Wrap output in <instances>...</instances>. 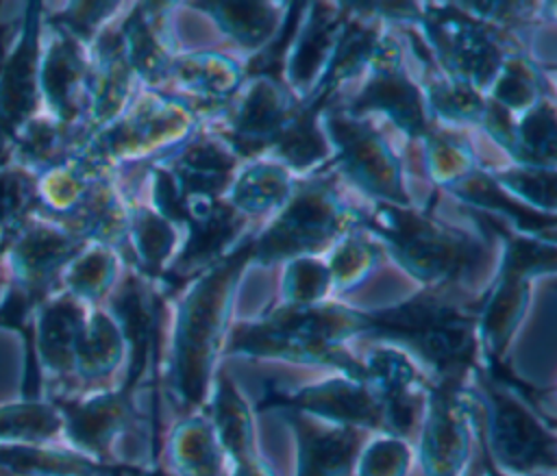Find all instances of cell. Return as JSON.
I'll list each match as a JSON object with an SVG mask.
<instances>
[{
	"label": "cell",
	"instance_id": "32",
	"mask_svg": "<svg viewBox=\"0 0 557 476\" xmlns=\"http://www.w3.org/2000/svg\"><path fill=\"white\" fill-rule=\"evenodd\" d=\"M124 256L102 243H85L59 278V289L87 306H98L120 283Z\"/></svg>",
	"mask_w": 557,
	"mask_h": 476
},
{
	"label": "cell",
	"instance_id": "12",
	"mask_svg": "<svg viewBox=\"0 0 557 476\" xmlns=\"http://www.w3.org/2000/svg\"><path fill=\"white\" fill-rule=\"evenodd\" d=\"M44 7V4H41ZM91 78L89 46L57 24L44 9L39 50V102L41 113L78 133L83 141V117Z\"/></svg>",
	"mask_w": 557,
	"mask_h": 476
},
{
	"label": "cell",
	"instance_id": "4",
	"mask_svg": "<svg viewBox=\"0 0 557 476\" xmlns=\"http://www.w3.org/2000/svg\"><path fill=\"white\" fill-rule=\"evenodd\" d=\"M368 206L352 202L337 170H324L298 180L292 198L255 233L248 263L272 265L296 256H320L344 233L363 224Z\"/></svg>",
	"mask_w": 557,
	"mask_h": 476
},
{
	"label": "cell",
	"instance_id": "44",
	"mask_svg": "<svg viewBox=\"0 0 557 476\" xmlns=\"http://www.w3.org/2000/svg\"><path fill=\"white\" fill-rule=\"evenodd\" d=\"M466 476H483V467H472V472L470 474H466Z\"/></svg>",
	"mask_w": 557,
	"mask_h": 476
},
{
	"label": "cell",
	"instance_id": "27",
	"mask_svg": "<svg viewBox=\"0 0 557 476\" xmlns=\"http://www.w3.org/2000/svg\"><path fill=\"white\" fill-rule=\"evenodd\" d=\"M87 304L54 289L37 302V346L41 363L52 374L74 372L76 341L87 315Z\"/></svg>",
	"mask_w": 557,
	"mask_h": 476
},
{
	"label": "cell",
	"instance_id": "37",
	"mask_svg": "<svg viewBox=\"0 0 557 476\" xmlns=\"http://www.w3.org/2000/svg\"><path fill=\"white\" fill-rule=\"evenodd\" d=\"M281 272V302L278 304H320L333 293L331 274L324 256L289 259Z\"/></svg>",
	"mask_w": 557,
	"mask_h": 476
},
{
	"label": "cell",
	"instance_id": "28",
	"mask_svg": "<svg viewBox=\"0 0 557 476\" xmlns=\"http://www.w3.org/2000/svg\"><path fill=\"white\" fill-rule=\"evenodd\" d=\"M296 178L311 176L333 163V148L320 122V107L305 104L281 137L263 152Z\"/></svg>",
	"mask_w": 557,
	"mask_h": 476
},
{
	"label": "cell",
	"instance_id": "17",
	"mask_svg": "<svg viewBox=\"0 0 557 476\" xmlns=\"http://www.w3.org/2000/svg\"><path fill=\"white\" fill-rule=\"evenodd\" d=\"M472 409L453 385H433L420 439L426 476H461L470 456Z\"/></svg>",
	"mask_w": 557,
	"mask_h": 476
},
{
	"label": "cell",
	"instance_id": "33",
	"mask_svg": "<svg viewBox=\"0 0 557 476\" xmlns=\"http://www.w3.org/2000/svg\"><path fill=\"white\" fill-rule=\"evenodd\" d=\"M211 411V426L233 465L255 459V424L250 406L226 376H222L215 385Z\"/></svg>",
	"mask_w": 557,
	"mask_h": 476
},
{
	"label": "cell",
	"instance_id": "14",
	"mask_svg": "<svg viewBox=\"0 0 557 476\" xmlns=\"http://www.w3.org/2000/svg\"><path fill=\"white\" fill-rule=\"evenodd\" d=\"M242 163L244 159L235 152V148L220 133L202 124V128L189 141L146 167H157L165 174L181 217L183 206L187 204L224 198Z\"/></svg>",
	"mask_w": 557,
	"mask_h": 476
},
{
	"label": "cell",
	"instance_id": "1",
	"mask_svg": "<svg viewBox=\"0 0 557 476\" xmlns=\"http://www.w3.org/2000/svg\"><path fill=\"white\" fill-rule=\"evenodd\" d=\"M381 248L424 289L461 287L490 256V237L420 206L370 202L363 224Z\"/></svg>",
	"mask_w": 557,
	"mask_h": 476
},
{
	"label": "cell",
	"instance_id": "25",
	"mask_svg": "<svg viewBox=\"0 0 557 476\" xmlns=\"http://www.w3.org/2000/svg\"><path fill=\"white\" fill-rule=\"evenodd\" d=\"M531 283L529 276L496 270L474 320L479 350L485 361L498 359L518 330L531 300Z\"/></svg>",
	"mask_w": 557,
	"mask_h": 476
},
{
	"label": "cell",
	"instance_id": "9",
	"mask_svg": "<svg viewBox=\"0 0 557 476\" xmlns=\"http://www.w3.org/2000/svg\"><path fill=\"white\" fill-rule=\"evenodd\" d=\"M481 400L485 404L487 456L509 474H535L555 469L553 428L542 422L537 409L522 398L511 383L490 369L476 372Z\"/></svg>",
	"mask_w": 557,
	"mask_h": 476
},
{
	"label": "cell",
	"instance_id": "36",
	"mask_svg": "<svg viewBox=\"0 0 557 476\" xmlns=\"http://www.w3.org/2000/svg\"><path fill=\"white\" fill-rule=\"evenodd\" d=\"M494 185L522 209L555 217V167H533V165H509L487 170Z\"/></svg>",
	"mask_w": 557,
	"mask_h": 476
},
{
	"label": "cell",
	"instance_id": "34",
	"mask_svg": "<svg viewBox=\"0 0 557 476\" xmlns=\"http://www.w3.org/2000/svg\"><path fill=\"white\" fill-rule=\"evenodd\" d=\"M381 243L361 226L344 233L326 252L324 261L331 274L333 293L352 291L363 285L381 263Z\"/></svg>",
	"mask_w": 557,
	"mask_h": 476
},
{
	"label": "cell",
	"instance_id": "35",
	"mask_svg": "<svg viewBox=\"0 0 557 476\" xmlns=\"http://www.w3.org/2000/svg\"><path fill=\"white\" fill-rule=\"evenodd\" d=\"M172 465L181 476H220L224 450L211 419L189 417L172 433Z\"/></svg>",
	"mask_w": 557,
	"mask_h": 476
},
{
	"label": "cell",
	"instance_id": "20",
	"mask_svg": "<svg viewBox=\"0 0 557 476\" xmlns=\"http://www.w3.org/2000/svg\"><path fill=\"white\" fill-rule=\"evenodd\" d=\"M194 11H202L220 28V33L248 57V67L274 50L287 24L292 22V4L287 2H191Z\"/></svg>",
	"mask_w": 557,
	"mask_h": 476
},
{
	"label": "cell",
	"instance_id": "31",
	"mask_svg": "<svg viewBox=\"0 0 557 476\" xmlns=\"http://www.w3.org/2000/svg\"><path fill=\"white\" fill-rule=\"evenodd\" d=\"M416 146L431 183L448 193L483 167L470 141L455 128L433 124Z\"/></svg>",
	"mask_w": 557,
	"mask_h": 476
},
{
	"label": "cell",
	"instance_id": "40",
	"mask_svg": "<svg viewBox=\"0 0 557 476\" xmlns=\"http://www.w3.org/2000/svg\"><path fill=\"white\" fill-rule=\"evenodd\" d=\"M359 476H405L411 450L405 437L385 433L370 441L359 454Z\"/></svg>",
	"mask_w": 557,
	"mask_h": 476
},
{
	"label": "cell",
	"instance_id": "23",
	"mask_svg": "<svg viewBox=\"0 0 557 476\" xmlns=\"http://www.w3.org/2000/svg\"><path fill=\"white\" fill-rule=\"evenodd\" d=\"M289 417L298 435L296 476H348L361 448V430L294 409Z\"/></svg>",
	"mask_w": 557,
	"mask_h": 476
},
{
	"label": "cell",
	"instance_id": "39",
	"mask_svg": "<svg viewBox=\"0 0 557 476\" xmlns=\"http://www.w3.org/2000/svg\"><path fill=\"white\" fill-rule=\"evenodd\" d=\"M63 426L61 411L52 404L26 402L0 409V439L41 441Z\"/></svg>",
	"mask_w": 557,
	"mask_h": 476
},
{
	"label": "cell",
	"instance_id": "3",
	"mask_svg": "<svg viewBox=\"0 0 557 476\" xmlns=\"http://www.w3.org/2000/svg\"><path fill=\"white\" fill-rule=\"evenodd\" d=\"M370 333L372 317L368 311L329 300L305 306L276 304L261 320L235 328L228 350L329 365L342 374L363 378L361 361L346 350V341Z\"/></svg>",
	"mask_w": 557,
	"mask_h": 476
},
{
	"label": "cell",
	"instance_id": "18",
	"mask_svg": "<svg viewBox=\"0 0 557 476\" xmlns=\"http://www.w3.org/2000/svg\"><path fill=\"white\" fill-rule=\"evenodd\" d=\"M172 4L139 2L128 4L120 20V41L124 57L141 89H161L168 70L178 54L172 26Z\"/></svg>",
	"mask_w": 557,
	"mask_h": 476
},
{
	"label": "cell",
	"instance_id": "29",
	"mask_svg": "<svg viewBox=\"0 0 557 476\" xmlns=\"http://www.w3.org/2000/svg\"><path fill=\"white\" fill-rule=\"evenodd\" d=\"M128 348L126 335L109 306L87 309L74 354V372L85 380L111 374ZM131 350V348H128Z\"/></svg>",
	"mask_w": 557,
	"mask_h": 476
},
{
	"label": "cell",
	"instance_id": "5",
	"mask_svg": "<svg viewBox=\"0 0 557 476\" xmlns=\"http://www.w3.org/2000/svg\"><path fill=\"white\" fill-rule=\"evenodd\" d=\"M396 33V26L387 28L370 63L357 78L359 87L337 93L322 104L383 117L405 137V143H418L433 126V120L424 100L416 52L407 33L400 28V39Z\"/></svg>",
	"mask_w": 557,
	"mask_h": 476
},
{
	"label": "cell",
	"instance_id": "15",
	"mask_svg": "<svg viewBox=\"0 0 557 476\" xmlns=\"http://www.w3.org/2000/svg\"><path fill=\"white\" fill-rule=\"evenodd\" d=\"M248 61L224 50L178 52L161 85V93L196 111L202 122L218 113L248 76Z\"/></svg>",
	"mask_w": 557,
	"mask_h": 476
},
{
	"label": "cell",
	"instance_id": "24",
	"mask_svg": "<svg viewBox=\"0 0 557 476\" xmlns=\"http://www.w3.org/2000/svg\"><path fill=\"white\" fill-rule=\"evenodd\" d=\"M67 437L85 454L104 456L111 441L133 422V385L104 391L83 402L59 406Z\"/></svg>",
	"mask_w": 557,
	"mask_h": 476
},
{
	"label": "cell",
	"instance_id": "38",
	"mask_svg": "<svg viewBox=\"0 0 557 476\" xmlns=\"http://www.w3.org/2000/svg\"><path fill=\"white\" fill-rule=\"evenodd\" d=\"M37 174L20 163H9L0 170V226L13 235L24 222L37 213Z\"/></svg>",
	"mask_w": 557,
	"mask_h": 476
},
{
	"label": "cell",
	"instance_id": "19",
	"mask_svg": "<svg viewBox=\"0 0 557 476\" xmlns=\"http://www.w3.org/2000/svg\"><path fill=\"white\" fill-rule=\"evenodd\" d=\"M139 191V187H137ZM128 196V224H126V261L135 272L150 280H161L172 272L187 239V228L181 222L163 215L144 191Z\"/></svg>",
	"mask_w": 557,
	"mask_h": 476
},
{
	"label": "cell",
	"instance_id": "7",
	"mask_svg": "<svg viewBox=\"0 0 557 476\" xmlns=\"http://www.w3.org/2000/svg\"><path fill=\"white\" fill-rule=\"evenodd\" d=\"M413 35L433 65L450 78L485 89L511 54H527L520 39L476 17L463 2L418 4Z\"/></svg>",
	"mask_w": 557,
	"mask_h": 476
},
{
	"label": "cell",
	"instance_id": "21",
	"mask_svg": "<svg viewBox=\"0 0 557 476\" xmlns=\"http://www.w3.org/2000/svg\"><path fill=\"white\" fill-rule=\"evenodd\" d=\"M294 411L352 428H383V404L372 387L357 376L342 374L315 385L281 393Z\"/></svg>",
	"mask_w": 557,
	"mask_h": 476
},
{
	"label": "cell",
	"instance_id": "13",
	"mask_svg": "<svg viewBox=\"0 0 557 476\" xmlns=\"http://www.w3.org/2000/svg\"><path fill=\"white\" fill-rule=\"evenodd\" d=\"M83 246L70 228L37 211L13 235L2 265L15 289L37 304L59 289L63 270Z\"/></svg>",
	"mask_w": 557,
	"mask_h": 476
},
{
	"label": "cell",
	"instance_id": "26",
	"mask_svg": "<svg viewBox=\"0 0 557 476\" xmlns=\"http://www.w3.org/2000/svg\"><path fill=\"white\" fill-rule=\"evenodd\" d=\"M298 180L281 163L259 154L239 165L224 200L255 226L265 224L292 198Z\"/></svg>",
	"mask_w": 557,
	"mask_h": 476
},
{
	"label": "cell",
	"instance_id": "8",
	"mask_svg": "<svg viewBox=\"0 0 557 476\" xmlns=\"http://www.w3.org/2000/svg\"><path fill=\"white\" fill-rule=\"evenodd\" d=\"M320 122L333 148V167L352 191L379 204L418 206L407 187L405 156L372 115L322 104Z\"/></svg>",
	"mask_w": 557,
	"mask_h": 476
},
{
	"label": "cell",
	"instance_id": "6",
	"mask_svg": "<svg viewBox=\"0 0 557 476\" xmlns=\"http://www.w3.org/2000/svg\"><path fill=\"white\" fill-rule=\"evenodd\" d=\"M202 124V117L183 102L154 89H139L131 107L94 133L76 154L113 172L126 165L146 167L189 141Z\"/></svg>",
	"mask_w": 557,
	"mask_h": 476
},
{
	"label": "cell",
	"instance_id": "42",
	"mask_svg": "<svg viewBox=\"0 0 557 476\" xmlns=\"http://www.w3.org/2000/svg\"><path fill=\"white\" fill-rule=\"evenodd\" d=\"M11 239H13V233L7 230L4 226H0V265H2V259H4V252H7L9 243H11Z\"/></svg>",
	"mask_w": 557,
	"mask_h": 476
},
{
	"label": "cell",
	"instance_id": "30",
	"mask_svg": "<svg viewBox=\"0 0 557 476\" xmlns=\"http://www.w3.org/2000/svg\"><path fill=\"white\" fill-rule=\"evenodd\" d=\"M548 96H553V72L522 52L507 57L485 89L487 102L509 117L529 111Z\"/></svg>",
	"mask_w": 557,
	"mask_h": 476
},
{
	"label": "cell",
	"instance_id": "45",
	"mask_svg": "<svg viewBox=\"0 0 557 476\" xmlns=\"http://www.w3.org/2000/svg\"><path fill=\"white\" fill-rule=\"evenodd\" d=\"M527 476H553V472H535V474H527Z\"/></svg>",
	"mask_w": 557,
	"mask_h": 476
},
{
	"label": "cell",
	"instance_id": "41",
	"mask_svg": "<svg viewBox=\"0 0 557 476\" xmlns=\"http://www.w3.org/2000/svg\"><path fill=\"white\" fill-rule=\"evenodd\" d=\"M233 476H272V472L259 456H255L250 461H244V463L235 465Z\"/></svg>",
	"mask_w": 557,
	"mask_h": 476
},
{
	"label": "cell",
	"instance_id": "2",
	"mask_svg": "<svg viewBox=\"0 0 557 476\" xmlns=\"http://www.w3.org/2000/svg\"><path fill=\"white\" fill-rule=\"evenodd\" d=\"M248 265L246 246L189 278L176 298L168 383L183 409H194L207 398L211 369L226 339L235 289Z\"/></svg>",
	"mask_w": 557,
	"mask_h": 476
},
{
	"label": "cell",
	"instance_id": "43",
	"mask_svg": "<svg viewBox=\"0 0 557 476\" xmlns=\"http://www.w3.org/2000/svg\"><path fill=\"white\" fill-rule=\"evenodd\" d=\"M483 476H505V472H500V469L490 461V456H487V465L483 467Z\"/></svg>",
	"mask_w": 557,
	"mask_h": 476
},
{
	"label": "cell",
	"instance_id": "16",
	"mask_svg": "<svg viewBox=\"0 0 557 476\" xmlns=\"http://www.w3.org/2000/svg\"><path fill=\"white\" fill-rule=\"evenodd\" d=\"M44 7H26L20 33L0 67V130L11 139L41 113L39 102V50Z\"/></svg>",
	"mask_w": 557,
	"mask_h": 476
},
{
	"label": "cell",
	"instance_id": "22",
	"mask_svg": "<svg viewBox=\"0 0 557 476\" xmlns=\"http://www.w3.org/2000/svg\"><path fill=\"white\" fill-rule=\"evenodd\" d=\"M481 128L511 156L513 163L533 167H555L557 133L553 96L540 100L535 107L516 117H509L490 104Z\"/></svg>",
	"mask_w": 557,
	"mask_h": 476
},
{
	"label": "cell",
	"instance_id": "10",
	"mask_svg": "<svg viewBox=\"0 0 557 476\" xmlns=\"http://www.w3.org/2000/svg\"><path fill=\"white\" fill-rule=\"evenodd\" d=\"M305 104L272 70L248 72L235 96L205 126L220 133L246 161L263 154Z\"/></svg>",
	"mask_w": 557,
	"mask_h": 476
},
{
	"label": "cell",
	"instance_id": "11",
	"mask_svg": "<svg viewBox=\"0 0 557 476\" xmlns=\"http://www.w3.org/2000/svg\"><path fill=\"white\" fill-rule=\"evenodd\" d=\"M296 9L300 15L278 52L276 76L302 104L320 107L350 7L344 2H309Z\"/></svg>",
	"mask_w": 557,
	"mask_h": 476
}]
</instances>
